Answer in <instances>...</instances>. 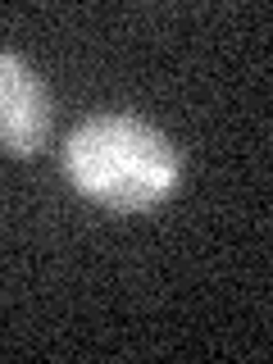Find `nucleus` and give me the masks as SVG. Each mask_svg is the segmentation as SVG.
<instances>
[{"mask_svg":"<svg viewBox=\"0 0 273 364\" xmlns=\"http://www.w3.org/2000/svg\"><path fill=\"white\" fill-rule=\"evenodd\" d=\"M64 178L77 196L114 214H151L173 200L182 155L136 114H91L64 141Z\"/></svg>","mask_w":273,"mask_h":364,"instance_id":"nucleus-1","label":"nucleus"},{"mask_svg":"<svg viewBox=\"0 0 273 364\" xmlns=\"http://www.w3.org/2000/svg\"><path fill=\"white\" fill-rule=\"evenodd\" d=\"M50 141V96L23 55L0 50V151L5 155H37Z\"/></svg>","mask_w":273,"mask_h":364,"instance_id":"nucleus-2","label":"nucleus"}]
</instances>
